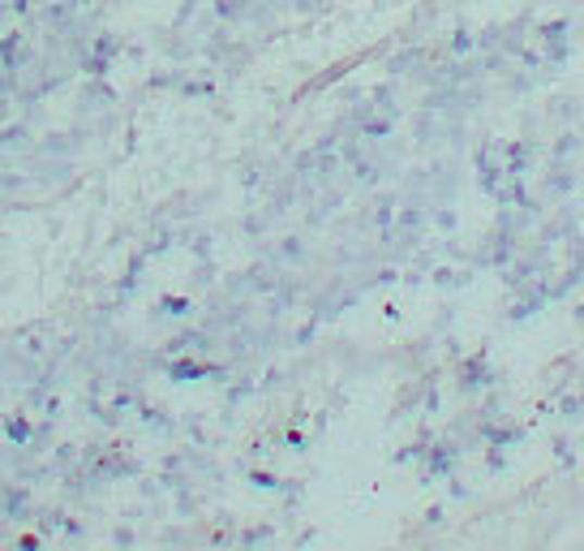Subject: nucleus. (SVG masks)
Here are the masks:
<instances>
[{
  "label": "nucleus",
  "instance_id": "obj_4",
  "mask_svg": "<svg viewBox=\"0 0 584 551\" xmlns=\"http://www.w3.org/2000/svg\"><path fill=\"white\" fill-rule=\"evenodd\" d=\"M584 414V396H568L563 401V418H581Z\"/></svg>",
  "mask_w": 584,
  "mask_h": 551
},
{
  "label": "nucleus",
  "instance_id": "obj_1",
  "mask_svg": "<svg viewBox=\"0 0 584 551\" xmlns=\"http://www.w3.org/2000/svg\"><path fill=\"white\" fill-rule=\"evenodd\" d=\"M542 61H555V65L568 61V22L542 26Z\"/></svg>",
  "mask_w": 584,
  "mask_h": 551
},
{
  "label": "nucleus",
  "instance_id": "obj_3",
  "mask_svg": "<svg viewBox=\"0 0 584 551\" xmlns=\"http://www.w3.org/2000/svg\"><path fill=\"white\" fill-rule=\"evenodd\" d=\"M486 383H490V370H486L482 358H473V363L464 367V388H473V392H477V388H486Z\"/></svg>",
  "mask_w": 584,
  "mask_h": 551
},
{
  "label": "nucleus",
  "instance_id": "obj_5",
  "mask_svg": "<svg viewBox=\"0 0 584 551\" xmlns=\"http://www.w3.org/2000/svg\"><path fill=\"white\" fill-rule=\"evenodd\" d=\"M576 319H581V323H584V306H576Z\"/></svg>",
  "mask_w": 584,
  "mask_h": 551
},
{
  "label": "nucleus",
  "instance_id": "obj_2",
  "mask_svg": "<svg viewBox=\"0 0 584 551\" xmlns=\"http://www.w3.org/2000/svg\"><path fill=\"white\" fill-rule=\"evenodd\" d=\"M451 461H456V449H451V444L430 449V474H451Z\"/></svg>",
  "mask_w": 584,
  "mask_h": 551
}]
</instances>
